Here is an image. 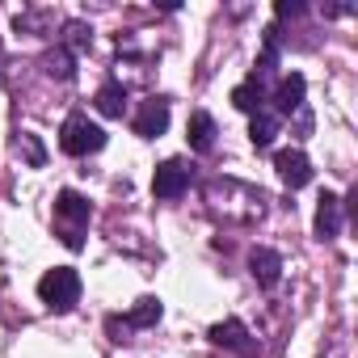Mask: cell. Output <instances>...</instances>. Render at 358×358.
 <instances>
[{
	"instance_id": "obj_20",
	"label": "cell",
	"mask_w": 358,
	"mask_h": 358,
	"mask_svg": "<svg viewBox=\"0 0 358 358\" xmlns=\"http://www.w3.org/2000/svg\"><path fill=\"white\" fill-rule=\"evenodd\" d=\"M64 34H68L72 47H89V43H93V30H89L85 22H64ZM72 47H68V51H72Z\"/></svg>"
},
{
	"instance_id": "obj_13",
	"label": "cell",
	"mask_w": 358,
	"mask_h": 358,
	"mask_svg": "<svg viewBox=\"0 0 358 358\" xmlns=\"http://www.w3.org/2000/svg\"><path fill=\"white\" fill-rule=\"evenodd\" d=\"M43 72H47L51 80H72V76H76V55L59 43V47H51V51L43 55Z\"/></svg>"
},
{
	"instance_id": "obj_10",
	"label": "cell",
	"mask_w": 358,
	"mask_h": 358,
	"mask_svg": "<svg viewBox=\"0 0 358 358\" xmlns=\"http://www.w3.org/2000/svg\"><path fill=\"white\" fill-rule=\"evenodd\" d=\"M303 93H308V80H303L299 72H287V76L278 80V89H274V106H278V114H295V110H303Z\"/></svg>"
},
{
	"instance_id": "obj_15",
	"label": "cell",
	"mask_w": 358,
	"mask_h": 358,
	"mask_svg": "<svg viewBox=\"0 0 358 358\" xmlns=\"http://www.w3.org/2000/svg\"><path fill=\"white\" fill-rule=\"evenodd\" d=\"M93 106H97V114H106V118H122V114H127V89H122L118 80H110V85L97 89Z\"/></svg>"
},
{
	"instance_id": "obj_12",
	"label": "cell",
	"mask_w": 358,
	"mask_h": 358,
	"mask_svg": "<svg viewBox=\"0 0 358 358\" xmlns=\"http://www.w3.org/2000/svg\"><path fill=\"white\" fill-rule=\"evenodd\" d=\"M215 118L207 114V110H199V114H190V122H186V139H190V148L194 152H211L215 148Z\"/></svg>"
},
{
	"instance_id": "obj_9",
	"label": "cell",
	"mask_w": 358,
	"mask_h": 358,
	"mask_svg": "<svg viewBox=\"0 0 358 358\" xmlns=\"http://www.w3.org/2000/svg\"><path fill=\"white\" fill-rule=\"evenodd\" d=\"M249 270H253L257 287H266V291H274V287L282 282V257H278L274 249H266V245H257V249L249 253Z\"/></svg>"
},
{
	"instance_id": "obj_4",
	"label": "cell",
	"mask_w": 358,
	"mask_h": 358,
	"mask_svg": "<svg viewBox=\"0 0 358 358\" xmlns=\"http://www.w3.org/2000/svg\"><path fill=\"white\" fill-rule=\"evenodd\" d=\"M59 148L68 156H93L106 148V131L97 122H89L85 114H68L64 118V131H59Z\"/></svg>"
},
{
	"instance_id": "obj_18",
	"label": "cell",
	"mask_w": 358,
	"mask_h": 358,
	"mask_svg": "<svg viewBox=\"0 0 358 358\" xmlns=\"http://www.w3.org/2000/svg\"><path fill=\"white\" fill-rule=\"evenodd\" d=\"M249 139H253V148H257V152H266V148L278 139V118H274L270 110L253 114V122H249Z\"/></svg>"
},
{
	"instance_id": "obj_5",
	"label": "cell",
	"mask_w": 358,
	"mask_h": 358,
	"mask_svg": "<svg viewBox=\"0 0 358 358\" xmlns=\"http://www.w3.org/2000/svg\"><path fill=\"white\" fill-rule=\"evenodd\" d=\"M186 190H190V169L182 160L156 164V173H152V194L156 199H182Z\"/></svg>"
},
{
	"instance_id": "obj_2",
	"label": "cell",
	"mask_w": 358,
	"mask_h": 358,
	"mask_svg": "<svg viewBox=\"0 0 358 358\" xmlns=\"http://www.w3.org/2000/svg\"><path fill=\"white\" fill-rule=\"evenodd\" d=\"M89 199H80L76 190H59L55 194V224H59V241L68 249H85V228H89Z\"/></svg>"
},
{
	"instance_id": "obj_19",
	"label": "cell",
	"mask_w": 358,
	"mask_h": 358,
	"mask_svg": "<svg viewBox=\"0 0 358 358\" xmlns=\"http://www.w3.org/2000/svg\"><path fill=\"white\" fill-rule=\"evenodd\" d=\"M13 152H17L30 169H43V164H47V148H43V139H38L34 131H22V135L13 139Z\"/></svg>"
},
{
	"instance_id": "obj_1",
	"label": "cell",
	"mask_w": 358,
	"mask_h": 358,
	"mask_svg": "<svg viewBox=\"0 0 358 358\" xmlns=\"http://www.w3.org/2000/svg\"><path fill=\"white\" fill-rule=\"evenodd\" d=\"M207 203L228 224H257L266 215V194L253 190V186H241V182H211L207 186Z\"/></svg>"
},
{
	"instance_id": "obj_14",
	"label": "cell",
	"mask_w": 358,
	"mask_h": 358,
	"mask_svg": "<svg viewBox=\"0 0 358 358\" xmlns=\"http://www.w3.org/2000/svg\"><path fill=\"white\" fill-rule=\"evenodd\" d=\"M232 106H236V110H245V114H262V110H266V85L249 76L245 85H236V89H232Z\"/></svg>"
},
{
	"instance_id": "obj_17",
	"label": "cell",
	"mask_w": 358,
	"mask_h": 358,
	"mask_svg": "<svg viewBox=\"0 0 358 358\" xmlns=\"http://www.w3.org/2000/svg\"><path fill=\"white\" fill-rule=\"evenodd\" d=\"M17 34H51L55 30V9H26L17 13Z\"/></svg>"
},
{
	"instance_id": "obj_3",
	"label": "cell",
	"mask_w": 358,
	"mask_h": 358,
	"mask_svg": "<svg viewBox=\"0 0 358 358\" xmlns=\"http://www.w3.org/2000/svg\"><path fill=\"white\" fill-rule=\"evenodd\" d=\"M38 299L51 308V312H72L76 299H80V274L72 266H55L38 278Z\"/></svg>"
},
{
	"instance_id": "obj_7",
	"label": "cell",
	"mask_w": 358,
	"mask_h": 358,
	"mask_svg": "<svg viewBox=\"0 0 358 358\" xmlns=\"http://www.w3.org/2000/svg\"><path fill=\"white\" fill-rule=\"evenodd\" d=\"M131 127H135L139 139L164 135V131H169V101H164V97H148V101L139 106V114L131 118Z\"/></svg>"
},
{
	"instance_id": "obj_21",
	"label": "cell",
	"mask_w": 358,
	"mask_h": 358,
	"mask_svg": "<svg viewBox=\"0 0 358 358\" xmlns=\"http://www.w3.org/2000/svg\"><path fill=\"white\" fill-rule=\"evenodd\" d=\"M274 13H278V17H299V13H303V5H295V0L287 5V0H278V5H274Z\"/></svg>"
},
{
	"instance_id": "obj_8",
	"label": "cell",
	"mask_w": 358,
	"mask_h": 358,
	"mask_svg": "<svg viewBox=\"0 0 358 358\" xmlns=\"http://www.w3.org/2000/svg\"><path fill=\"white\" fill-rule=\"evenodd\" d=\"M274 169H278V177H282L291 190H299V186L312 182V160H308L299 148H282V152H274Z\"/></svg>"
},
{
	"instance_id": "obj_16",
	"label": "cell",
	"mask_w": 358,
	"mask_h": 358,
	"mask_svg": "<svg viewBox=\"0 0 358 358\" xmlns=\"http://www.w3.org/2000/svg\"><path fill=\"white\" fill-rule=\"evenodd\" d=\"M160 316H164L160 299H156V295H143V299H135V308L127 312V329H152Z\"/></svg>"
},
{
	"instance_id": "obj_6",
	"label": "cell",
	"mask_w": 358,
	"mask_h": 358,
	"mask_svg": "<svg viewBox=\"0 0 358 358\" xmlns=\"http://www.w3.org/2000/svg\"><path fill=\"white\" fill-rule=\"evenodd\" d=\"M215 345H224V350H236L241 358H253L262 345L253 341V333L241 324V320H220V324H211V333H207Z\"/></svg>"
},
{
	"instance_id": "obj_11",
	"label": "cell",
	"mask_w": 358,
	"mask_h": 358,
	"mask_svg": "<svg viewBox=\"0 0 358 358\" xmlns=\"http://www.w3.org/2000/svg\"><path fill=\"white\" fill-rule=\"evenodd\" d=\"M341 207H345V203H341L337 194H329V190L320 194V203H316V236H320V241H333V236L341 232Z\"/></svg>"
}]
</instances>
